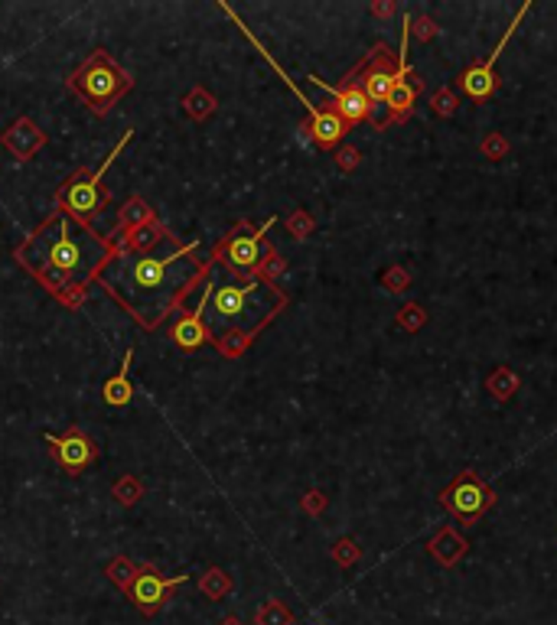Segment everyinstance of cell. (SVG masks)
Returning <instances> with one entry per match:
<instances>
[{
  "mask_svg": "<svg viewBox=\"0 0 557 625\" xmlns=\"http://www.w3.org/2000/svg\"><path fill=\"white\" fill-rule=\"evenodd\" d=\"M115 258V242L53 209L17 244L13 261L63 306L79 310Z\"/></svg>",
  "mask_w": 557,
  "mask_h": 625,
  "instance_id": "7a4b0ae2",
  "label": "cell"
},
{
  "mask_svg": "<svg viewBox=\"0 0 557 625\" xmlns=\"http://www.w3.org/2000/svg\"><path fill=\"white\" fill-rule=\"evenodd\" d=\"M111 495H115L117 505H137L141 495H144V483L137 475H121L115 483V489H111Z\"/></svg>",
  "mask_w": 557,
  "mask_h": 625,
  "instance_id": "603a6c76",
  "label": "cell"
},
{
  "mask_svg": "<svg viewBox=\"0 0 557 625\" xmlns=\"http://www.w3.org/2000/svg\"><path fill=\"white\" fill-rule=\"evenodd\" d=\"M417 75H414V69L407 65V39L401 43V56H398V72H395V89H391V95H388V121L385 124H398V121H405L407 115H411V107H414V98H417V91H421V81H414Z\"/></svg>",
  "mask_w": 557,
  "mask_h": 625,
  "instance_id": "4fadbf2b",
  "label": "cell"
},
{
  "mask_svg": "<svg viewBox=\"0 0 557 625\" xmlns=\"http://www.w3.org/2000/svg\"><path fill=\"white\" fill-rule=\"evenodd\" d=\"M528 13V7H521L518 10V17H515V23L509 30H505V36L499 39V46H495V53L485 59V63H476L473 69H467L463 75H459V89L467 91L469 98H476V101H485V98H493L495 95V59L505 53V46H509V39H512L515 27H518V20Z\"/></svg>",
  "mask_w": 557,
  "mask_h": 625,
  "instance_id": "7c38bea8",
  "label": "cell"
},
{
  "mask_svg": "<svg viewBox=\"0 0 557 625\" xmlns=\"http://www.w3.org/2000/svg\"><path fill=\"white\" fill-rule=\"evenodd\" d=\"M199 590L206 593L209 599H222L232 593V577L225 570H219V567H209V570L199 577Z\"/></svg>",
  "mask_w": 557,
  "mask_h": 625,
  "instance_id": "d6986e66",
  "label": "cell"
},
{
  "mask_svg": "<svg viewBox=\"0 0 557 625\" xmlns=\"http://www.w3.org/2000/svg\"><path fill=\"white\" fill-rule=\"evenodd\" d=\"M170 228L160 222V218H153V222L147 225H137V228H131L127 235H115L111 242H115V251H127V254H144V251H157L167 238H170Z\"/></svg>",
  "mask_w": 557,
  "mask_h": 625,
  "instance_id": "9a60e30c",
  "label": "cell"
},
{
  "mask_svg": "<svg viewBox=\"0 0 557 625\" xmlns=\"http://www.w3.org/2000/svg\"><path fill=\"white\" fill-rule=\"evenodd\" d=\"M212 268H216V261H212ZM280 306H284V294L274 290V284H268V280H216L212 270L206 278V290L199 296L209 339L228 358L242 355L254 336L278 316Z\"/></svg>",
  "mask_w": 557,
  "mask_h": 625,
  "instance_id": "3957f363",
  "label": "cell"
},
{
  "mask_svg": "<svg viewBox=\"0 0 557 625\" xmlns=\"http://www.w3.org/2000/svg\"><path fill=\"white\" fill-rule=\"evenodd\" d=\"M306 79H310V85H316V89L323 91V95H330V105H333V111L346 121V124H362V121H369L372 117V107L375 105L365 98V91H362L356 72L346 75L342 85H326V81L316 79V75H306Z\"/></svg>",
  "mask_w": 557,
  "mask_h": 625,
  "instance_id": "9c48e42d",
  "label": "cell"
},
{
  "mask_svg": "<svg viewBox=\"0 0 557 625\" xmlns=\"http://www.w3.org/2000/svg\"><path fill=\"white\" fill-rule=\"evenodd\" d=\"M131 362H134V348L127 346V355H124V362H121V368H117V375L108 378L105 388H101V398H105L108 407H127L131 398H134V388H131V378H127Z\"/></svg>",
  "mask_w": 557,
  "mask_h": 625,
  "instance_id": "e0dca14e",
  "label": "cell"
},
{
  "mask_svg": "<svg viewBox=\"0 0 557 625\" xmlns=\"http://www.w3.org/2000/svg\"><path fill=\"white\" fill-rule=\"evenodd\" d=\"M222 625H242V619H238V616H225Z\"/></svg>",
  "mask_w": 557,
  "mask_h": 625,
  "instance_id": "cb8c5ba5",
  "label": "cell"
},
{
  "mask_svg": "<svg viewBox=\"0 0 557 625\" xmlns=\"http://www.w3.org/2000/svg\"><path fill=\"white\" fill-rule=\"evenodd\" d=\"M254 625H294V616L280 599H268L264 606L254 612Z\"/></svg>",
  "mask_w": 557,
  "mask_h": 625,
  "instance_id": "7402d4cb",
  "label": "cell"
},
{
  "mask_svg": "<svg viewBox=\"0 0 557 625\" xmlns=\"http://www.w3.org/2000/svg\"><path fill=\"white\" fill-rule=\"evenodd\" d=\"M170 339L173 346L180 348V352H196L199 346H206L209 339V330H206V322H202V310H180V316L173 320L170 326Z\"/></svg>",
  "mask_w": 557,
  "mask_h": 625,
  "instance_id": "2e32d148",
  "label": "cell"
},
{
  "mask_svg": "<svg viewBox=\"0 0 557 625\" xmlns=\"http://www.w3.org/2000/svg\"><path fill=\"white\" fill-rule=\"evenodd\" d=\"M183 107H186V115L193 117V121H206V117L216 111V98H212L206 89H193L186 95V101H183Z\"/></svg>",
  "mask_w": 557,
  "mask_h": 625,
  "instance_id": "44dd1931",
  "label": "cell"
},
{
  "mask_svg": "<svg viewBox=\"0 0 557 625\" xmlns=\"http://www.w3.org/2000/svg\"><path fill=\"white\" fill-rule=\"evenodd\" d=\"M65 89L79 95L89 105L91 115L105 117L127 91L134 89V79H131V72H124L115 63V56L108 49H91L89 59L65 79Z\"/></svg>",
  "mask_w": 557,
  "mask_h": 625,
  "instance_id": "5b68a950",
  "label": "cell"
},
{
  "mask_svg": "<svg viewBox=\"0 0 557 625\" xmlns=\"http://www.w3.org/2000/svg\"><path fill=\"white\" fill-rule=\"evenodd\" d=\"M131 137H134V127H127L124 137L115 143V150L101 160V167H75L73 176L56 189V209L65 212L69 218H75L79 225H85V228H95L99 215L111 206V193H108V186H105V173L111 170V163H115L117 157H121V150L131 143Z\"/></svg>",
  "mask_w": 557,
  "mask_h": 625,
  "instance_id": "277c9868",
  "label": "cell"
},
{
  "mask_svg": "<svg viewBox=\"0 0 557 625\" xmlns=\"http://www.w3.org/2000/svg\"><path fill=\"white\" fill-rule=\"evenodd\" d=\"M105 573H108V580L115 583L117 590L127 593V590H131V583H134V577H137V563L127 561V557L121 554V557H115L108 567H105Z\"/></svg>",
  "mask_w": 557,
  "mask_h": 625,
  "instance_id": "ffe728a7",
  "label": "cell"
},
{
  "mask_svg": "<svg viewBox=\"0 0 557 625\" xmlns=\"http://www.w3.org/2000/svg\"><path fill=\"white\" fill-rule=\"evenodd\" d=\"M395 72H398V59L388 53L381 43L372 49L369 63H362L359 69H356L362 91H365V98H369L372 105H385L388 101V95L395 89Z\"/></svg>",
  "mask_w": 557,
  "mask_h": 625,
  "instance_id": "8fae6325",
  "label": "cell"
},
{
  "mask_svg": "<svg viewBox=\"0 0 557 625\" xmlns=\"http://www.w3.org/2000/svg\"><path fill=\"white\" fill-rule=\"evenodd\" d=\"M0 141H4V147H7L17 160H30V157H33V153H37L39 147L46 143V134L39 131V124L33 121V117L23 115V117H17L7 131H4V137H0Z\"/></svg>",
  "mask_w": 557,
  "mask_h": 625,
  "instance_id": "5bb4252c",
  "label": "cell"
},
{
  "mask_svg": "<svg viewBox=\"0 0 557 625\" xmlns=\"http://www.w3.org/2000/svg\"><path fill=\"white\" fill-rule=\"evenodd\" d=\"M43 443L49 447V453L56 456V463L63 466L69 475L85 473L101 453L99 443H95L81 427H75V424L65 430V433H43Z\"/></svg>",
  "mask_w": 557,
  "mask_h": 625,
  "instance_id": "ba28073f",
  "label": "cell"
},
{
  "mask_svg": "<svg viewBox=\"0 0 557 625\" xmlns=\"http://www.w3.org/2000/svg\"><path fill=\"white\" fill-rule=\"evenodd\" d=\"M153 218H157V212L147 206V199L144 196H131L124 206L117 209V222H115V228H111V238H115V235H127L131 228L153 222Z\"/></svg>",
  "mask_w": 557,
  "mask_h": 625,
  "instance_id": "ac0fdd59",
  "label": "cell"
},
{
  "mask_svg": "<svg viewBox=\"0 0 557 625\" xmlns=\"http://www.w3.org/2000/svg\"><path fill=\"white\" fill-rule=\"evenodd\" d=\"M189 580V573H176V577H160V570L153 567V563H137V577L131 583V590L124 593L137 609H141V616L153 619L167 606V599L176 586Z\"/></svg>",
  "mask_w": 557,
  "mask_h": 625,
  "instance_id": "52a82bcc",
  "label": "cell"
},
{
  "mask_svg": "<svg viewBox=\"0 0 557 625\" xmlns=\"http://www.w3.org/2000/svg\"><path fill=\"white\" fill-rule=\"evenodd\" d=\"M493 499H495L493 489L473 473H463L457 483L443 492V505H447L457 518H463V525H473V521L493 505Z\"/></svg>",
  "mask_w": 557,
  "mask_h": 625,
  "instance_id": "30bf717a",
  "label": "cell"
},
{
  "mask_svg": "<svg viewBox=\"0 0 557 625\" xmlns=\"http://www.w3.org/2000/svg\"><path fill=\"white\" fill-rule=\"evenodd\" d=\"M212 258H199V244H180L176 235H170L157 251L127 254L115 251L108 268L101 270V290L115 296L117 306L127 310V316L144 326L157 330L180 312L189 294L199 284H206Z\"/></svg>",
  "mask_w": 557,
  "mask_h": 625,
  "instance_id": "6da1fadb",
  "label": "cell"
},
{
  "mask_svg": "<svg viewBox=\"0 0 557 625\" xmlns=\"http://www.w3.org/2000/svg\"><path fill=\"white\" fill-rule=\"evenodd\" d=\"M274 228V218L254 228L252 222H238L232 232L225 235L222 242L212 248L209 258L216 261L219 268H225V274L235 280H254L261 278V268H264V261L274 248L264 242V235Z\"/></svg>",
  "mask_w": 557,
  "mask_h": 625,
  "instance_id": "8992f818",
  "label": "cell"
}]
</instances>
